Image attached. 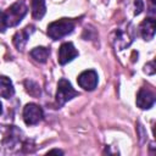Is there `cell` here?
<instances>
[{"label":"cell","instance_id":"6da1fadb","mask_svg":"<svg viewBox=\"0 0 156 156\" xmlns=\"http://www.w3.org/2000/svg\"><path fill=\"white\" fill-rule=\"evenodd\" d=\"M76 27V23L73 20H69V18H61V20H57V21H54L51 22L49 26H48V35L52 39V40H58L68 34H71L73 32Z\"/></svg>","mask_w":156,"mask_h":156},{"label":"cell","instance_id":"7a4b0ae2","mask_svg":"<svg viewBox=\"0 0 156 156\" xmlns=\"http://www.w3.org/2000/svg\"><path fill=\"white\" fill-rule=\"evenodd\" d=\"M27 6L23 2H15L12 4L4 13H5V21H6V26L7 27H15L17 26L23 17L27 15Z\"/></svg>","mask_w":156,"mask_h":156},{"label":"cell","instance_id":"3957f363","mask_svg":"<svg viewBox=\"0 0 156 156\" xmlns=\"http://www.w3.org/2000/svg\"><path fill=\"white\" fill-rule=\"evenodd\" d=\"M79 93L77 90L73 89L72 84L65 79V78H61L57 83V91H56V104L58 107L63 106L67 101H69L71 99L78 96Z\"/></svg>","mask_w":156,"mask_h":156},{"label":"cell","instance_id":"277c9868","mask_svg":"<svg viewBox=\"0 0 156 156\" xmlns=\"http://www.w3.org/2000/svg\"><path fill=\"white\" fill-rule=\"evenodd\" d=\"M44 117L43 108L37 104H27L23 108V121L27 126H34L38 124Z\"/></svg>","mask_w":156,"mask_h":156},{"label":"cell","instance_id":"5b68a950","mask_svg":"<svg viewBox=\"0 0 156 156\" xmlns=\"http://www.w3.org/2000/svg\"><path fill=\"white\" fill-rule=\"evenodd\" d=\"M77 82L80 88H83L84 90L91 91L98 85V73L94 69H87L78 76Z\"/></svg>","mask_w":156,"mask_h":156},{"label":"cell","instance_id":"8992f818","mask_svg":"<svg viewBox=\"0 0 156 156\" xmlns=\"http://www.w3.org/2000/svg\"><path fill=\"white\" fill-rule=\"evenodd\" d=\"M155 93L149 88H140L136 94V105L141 110H149L155 104Z\"/></svg>","mask_w":156,"mask_h":156},{"label":"cell","instance_id":"52a82bcc","mask_svg":"<svg viewBox=\"0 0 156 156\" xmlns=\"http://www.w3.org/2000/svg\"><path fill=\"white\" fill-rule=\"evenodd\" d=\"M78 56V51L76 50L74 45L72 43H63L60 49H58V55H57V60L60 65H66L68 62H71L73 58H76Z\"/></svg>","mask_w":156,"mask_h":156},{"label":"cell","instance_id":"ba28073f","mask_svg":"<svg viewBox=\"0 0 156 156\" xmlns=\"http://www.w3.org/2000/svg\"><path fill=\"white\" fill-rule=\"evenodd\" d=\"M34 30H35L34 26L30 24V26H27L26 28L18 30V32H16V34L12 38V41H13V45L16 46L17 50H23L24 49V46H26L29 37L32 35V33Z\"/></svg>","mask_w":156,"mask_h":156},{"label":"cell","instance_id":"9c48e42d","mask_svg":"<svg viewBox=\"0 0 156 156\" xmlns=\"http://www.w3.org/2000/svg\"><path fill=\"white\" fill-rule=\"evenodd\" d=\"M140 34L144 40H151L155 37V30H156V22L154 18H146L144 20L140 26H139Z\"/></svg>","mask_w":156,"mask_h":156},{"label":"cell","instance_id":"30bf717a","mask_svg":"<svg viewBox=\"0 0 156 156\" xmlns=\"http://www.w3.org/2000/svg\"><path fill=\"white\" fill-rule=\"evenodd\" d=\"M15 94V88L11 79L6 76H0V96L5 99L12 98Z\"/></svg>","mask_w":156,"mask_h":156},{"label":"cell","instance_id":"8fae6325","mask_svg":"<svg viewBox=\"0 0 156 156\" xmlns=\"http://www.w3.org/2000/svg\"><path fill=\"white\" fill-rule=\"evenodd\" d=\"M32 4V16L34 20H41L46 12L45 0H30Z\"/></svg>","mask_w":156,"mask_h":156},{"label":"cell","instance_id":"7c38bea8","mask_svg":"<svg viewBox=\"0 0 156 156\" xmlns=\"http://www.w3.org/2000/svg\"><path fill=\"white\" fill-rule=\"evenodd\" d=\"M50 55V50L48 48H44V46H37L34 48L32 51H30V56L39 63H44L46 62L48 57Z\"/></svg>","mask_w":156,"mask_h":156},{"label":"cell","instance_id":"4fadbf2b","mask_svg":"<svg viewBox=\"0 0 156 156\" xmlns=\"http://www.w3.org/2000/svg\"><path fill=\"white\" fill-rule=\"evenodd\" d=\"M24 87H26V90H27V93H28L29 95H32V96H34V98L40 96L41 91H40V87H39L38 83L27 79V80H24Z\"/></svg>","mask_w":156,"mask_h":156},{"label":"cell","instance_id":"5bb4252c","mask_svg":"<svg viewBox=\"0 0 156 156\" xmlns=\"http://www.w3.org/2000/svg\"><path fill=\"white\" fill-rule=\"evenodd\" d=\"M144 71H145L147 74H150V76L155 74V62H154V61H151V62L146 63V65H145V67H144Z\"/></svg>","mask_w":156,"mask_h":156},{"label":"cell","instance_id":"9a60e30c","mask_svg":"<svg viewBox=\"0 0 156 156\" xmlns=\"http://www.w3.org/2000/svg\"><path fill=\"white\" fill-rule=\"evenodd\" d=\"M7 28L6 26V21H5V13L2 11H0V32H5Z\"/></svg>","mask_w":156,"mask_h":156},{"label":"cell","instance_id":"2e32d148","mask_svg":"<svg viewBox=\"0 0 156 156\" xmlns=\"http://www.w3.org/2000/svg\"><path fill=\"white\" fill-rule=\"evenodd\" d=\"M134 5H135V15H139L143 11V9H144L143 0H135L134 1Z\"/></svg>","mask_w":156,"mask_h":156},{"label":"cell","instance_id":"e0dca14e","mask_svg":"<svg viewBox=\"0 0 156 156\" xmlns=\"http://www.w3.org/2000/svg\"><path fill=\"white\" fill-rule=\"evenodd\" d=\"M48 154H60V155H62L63 152L61 151V150H57V149H54V150H50Z\"/></svg>","mask_w":156,"mask_h":156},{"label":"cell","instance_id":"ac0fdd59","mask_svg":"<svg viewBox=\"0 0 156 156\" xmlns=\"http://www.w3.org/2000/svg\"><path fill=\"white\" fill-rule=\"evenodd\" d=\"M2 113V104H1V101H0V115Z\"/></svg>","mask_w":156,"mask_h":156},{"label":"cell","instance_id":"d6986e66","mask_svg":"<svg viewBox=\"0 0 156 156\" xmlns=\"http://www.w3.org/2000/svg\"><path fill=\"white\" fill-rule=\"evenodd\" d=\"M151 1H152V2H155V0H151Z\"/></svg>","mask_w":156,"mask_h":156}]
</instances>
